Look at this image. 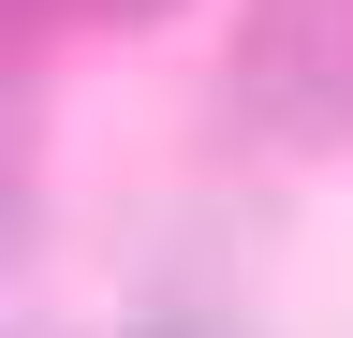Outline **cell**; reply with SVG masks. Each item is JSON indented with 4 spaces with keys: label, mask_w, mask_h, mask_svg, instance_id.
I'll list each match as a JSON object with an SVG mask.
<instances>
[{
    "label": "cell",
    "mask_w": 353,
    "mask_h": 338,
    "mask_svg": "<svg viewBox=\"0 0 353 338\" xmlns=\"http://www.w3.org/2000/svg\"><path fill=\"white\" fill-rule=\"evenodd\" d=\"M103 15H162V0H0V59H15L30 30H103Z\"/></svg>",
    "instance_id": "6da1fadb"
}]
</instances>
